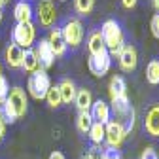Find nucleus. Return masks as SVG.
Returning <instances> with one entry per match:
<instances>
[{
    "mask_svg": "<svg viewBox=\"0 0 159 159\" xmlns=\"http://www.w3.org/2000/svg\"><path fill=\"white\" fill-rule=\"evenodd\" d=\"M101 34H102L106 49H110L108 51L110 57H117L121 48L125 46V36H123V30L119 27V23L116 19H106L101 27Z\"/></svg>",
    "mask_w": 159,
    "mask_h": 159,
    "instance_id": "1",
    "label": "nucleus"
},
{
    "mask_svg": "<svg viewBox=\"0 0 159 159\" xmlns=\"http://www.w3.org/2000/svg\"><path fill=\"white\" fill-rule=\"evenodd\" d=\"M49 87H51V80H49V76H48V72H46L44 68H38L36 72H32V74L29 76L27 89H29L30 97L36 98V101H42V98H46Z\"/></svg>",
    "mask_w": 159,
    "mask_h": 159,
    "instance_id": "2",
    "label": "nucleus"
},
{
    "mask_svg": "<svg viewBox=\"0 0 159 159\" xmlns=\"http://www.w3.org/2000/svg\"><path fill=\"white\" fill-rule=\"evenodd\" d=\"M34 38H36V29H34V23H17L11 30V40L13 44L19 46V48H25V49H30V46L34 44Z\"/></svg>",
    "mask_w": 159,
    "mask_h": 159,
    "instance_id": "3",
    "label": "nucleus"
},
{
    "mask_svg": "<svg viewBox=\"0 0 159 159\" xmlns=\"http://www.w3.org/2000/svg\"><path fill=\"white\" fill-rule=\"evenodd\" d=\"M61 34L65 38V44L70 48H78L84 40V25L80 19H68L61 27Z\"/></svg>",
    "mask_w": 159,
    "mask_h": 159,
    "instance_id": "4",
    "label": "nucleus"
},
{
    "mask_svg": "<svg viewBox=\"0 0 159 159\" xmlns=\"http://www.w3.org/2000/svg\"><path fill=\"white\" fill-rule=\"evenodd\" d=\"M87 66H89V70H91L93 76L102 78V76L110 70V66H112V57H110L108 49L102 51V53H98V55H89Z\"/></svg>",
    "mask_w": 159,
    "mask_h": 159,
    "instance_id": "5",
    "label": "nucleus"
},
{
    "mask_svg": "<svg viewBox=\"0 0 159 159\" xmlns=\"http://www.w3.org/2000/svg\"><path fill=\"white\" fill-rule=\"evenodd\" d=\"M104 140H106L108 148H116V150H119L121 142L125 140L123 129L119 127V123H116L114 119H110V121L104 125Z\"/></svg>",
    "mask_w": 159,
    "mask_h": 159,
    "instance_id": "6",
    "label": "nucleus"
},
{
    "mask_svg": "<svg viewBox=\"0 0 159 159\" xmlns=\"http://www.w3.org/2000/svg\"><path fill=\"white\" fill-rule=\"evenodd\" d=\"M36 15H38V23L44 27H51L57 19V10L51 0H40L36 6Z\"/></svg>",
    "mask_w": 159,
    "mask_h": 159,
    "instance_id": "7",
    "label": "nucleus"
},
{
    "mask_svg": "<svg viewBox=\"0 0 159 159\" xmlns=\"http://www.w3.org/2000/svg\"><path fill=\"white\" fill-rule=\"evenodd\" d=\"M8 102L13 106L17 117H23L27 114V108H29V98H27V93L23 87H13L10 89V95H8Z\"/></svg>",
    "mask_w": 159,
    "mask_h": 159,
    "instance_id": "8",
    "label": "nucleus"
},
{
    "mask_svg": "<svg viewBox=\"0 0 159 159\" xmlns=\"http://www.w3.org/2000/svg\"><path fill=\"white\" fill-rule=\"evenodd\" d=\"M117 59H119V66H121L123 72H133V70H136L138 53H136V48H134V46L125 44V46L121 48V51H119Z\"/></svg>",
    "mask_w": 159,
    "mask_h": 159,
    "instance_id": "9",
    "label": "nucleus"
},
{
    "mask_svg": "<svg viewBox=\"0 0 159 159\" xmlns=\"http://www.w3.org/2000/svg\"><path fill=\"white\" fill-rule=\"evenodd\" d=\"M34 53H36V59H38L40 66H42L44 70L49 68L53 65V61H55V55H53V49H51V46L48 42V38L40 40L38 46H36V49H34Z\"/></svg>",
    "mask_w": 159,
    "mask_h": 159,
    "instance_id": "10",
    "label": "nucleus"
},
{
    "mask_svg": "<svg viewBox=\"0 0 159 159\" xmlns=\"http://www.w3.org/2000/svg\"><path fill=\"white\" fill-rule=\"evenodd\" d=\"M144 129L150 136H159V104H152L144 116Z\"/></svg>",
    "mask_w": 159,
    "mask_h": 159,
    "instance_id": "11",
    "label": "nucleus"
},
{
    "mask_svg": "<svg viewBox=\"0 0 159 159\" xmlns=\"http://www.w3.org/2000/svg\"><path fill=\"white\" fill-rule=\"evenodd\" d=\"M89 114L93 117V121L102 123V125H106L112 119V110H110V106L104 101H93V106H91Z\"/></svg>",
    "mask_w": 159,
    "mask_h": 159,
    "instance_id": "12",
    "label": "nucleus"
},
{
    "mask_svg": "<svg viewBox=\"0 0 159 159\" xmlns=\"http://www.w3.org/2000/svg\"><path fill=\"white\" fill-rule=\"evenodd\" d=\"M13 17L17 23H32V17H34L32 4L27 2V0H19L13 6Z\"/></svg>",
    "mask_w": 159,
    "mask_h": 159,
    "instance_id": "13",
    "label": "nucleus"
},
{
    "mask_svg": "<svg viewBox=\"0 0 159 159\" xmlns=\"http://www.w3.org/2000/svg\"><path fill=\"white\" fill-rule=\"evenodd\" d=\"M48 42H49V46H51V49H53V55L55 57H63L65 53H66V44H65V38H63V34H61V29H51L49 30V36H48Z\"/></svg>",
    "mask_w": 159,
    "mask_h": 159,
    "instance_id": "14",
    "label": "nucleus"
},
{
    "mask_svg": "<svg viewBox=\"0 0 159 159\" xmlns=\"http://www.w3.org/2000/svg\"><path fill=\"white\" fill-rule=\"evenodd\" d=\"M74 104L78 108V112H89L93 106V95L89 89H78L76 91V98H74Z\"/></svg>",
    "mask_w": 159,
    "mask_h": 159,
    "instance_id": "15",
    "label": "nucleus"
},
{
    "mask_svg": "<svg viewBox=\"0 0 159 159\" xmlns=\"http://www.w3.org/2000/svg\"><path fill=\"white\" fill-rule=\"evenodd\" d=\"M108 93H110V101L119 97H125L127 95V84L121 76H114L110 80V85H108Z\"/></svg>",
    "mask_w": 159,
    "mask_h": 159,
    "instance_id": "16",
    "label": "nucleus"
},
{
    "mask_svg": "<svg viewBox=\"0 0 159 159\" xmlns=\"http://www.w3.org/2000/svg\"><path fill=\"white\" fill-rule=\"evenodd\" d=\"M21 61H23V49L11 42L6 48V63H8V66H11V68H21Z\"/></svg>",
    "mask_w": 159,
    "mask_h": 159,
    "instance_id": "17",
    "label": "nucleus"
},
{
    "mask_svg": "<svg viewBox=\"0 0 159 159\" xmlns=\"http://www.w3.org/2000/svg\"><path fill=\"white\" fill-rule=\"evenodd\" d=\"M87 49H89V55H98L106 51V46H104V40H102V34L101 30H95L89 34L87 38Z\"/></svg>",
    "mask_w": 159,
    "mask_h": 159,
    "instance_id": "18",
    "label": "nucleus"
},
{
    "mask_svg": "<svg viewBox=\"0 0 159 159\" xmlns=\"http://www.w3.org/2000/svg\"><path fill=\"white\" fill-rule=\"evenodd\" d=\"M59 91H61V98H63V102L65 104H70L74 102V98H76V85L70 78H65L61 84H59Z\"/></svg>",
    "mask_w": 159,
    "mask_h": 159,
    "instance_id": "19",
    "label": "nucleus"
},
{
    "mask_svg": "<svg viewBox=\"0 0 159 159\" xmlns=\"http://www.w3.org/2000/svg\"><path fill=\"white\" fill-rule=\"evenodd\" d=\"M21 68L25 72H36L40 68V63H38V59H36V53L34 49H25L23 51V61H21Z\"/></svg>",
    "mask_w": 159,
    "mask_h": 159,
    "instance_id": "20",
    "label": "nucleus"
},
{
    "mask_svg": "<svg viewBox=\"0 0 159 159\" xmlns=\"http://www.w3.org/2000/svg\"><path fill=\"white\" fill-rule=\"evenodd\" d=\"M91 125H93L91 114L89 112H80L78 117H76V127H78V131L82 133V134H87L89 129H91Z\"/></svg>",
    "mask_w": 159,
    "mask_h": 159,
    "instance_id": "21",
    "label": "nucleus"
},
{
    "mask_svg": "<svg viewBox=\"0 0 159 159\" xmlns=\"http://www.w3.org/2000/svg\"><path fill=\"white\" fill-rule=\"evenodd\" d=\"M46 101H48L49 108H59V106L63 104V98H61V91H59V85H51V87L48 89Z\"/></svg>",
    "mask_w": 159,
    "mask_h": 159,
    "instance_id": "22",
    "label": "nucleus"
},
{
    "mask_svg": "<svg viewBox=\"0 0 159 159\" xmlns=\"http://www.w3.org/2000/svg\"><path fill=\"white\" fill-rule=\"evenodd\" d=\"M146 80H148V84L152 85H157L159 84V61H150L148 66H146Z\"/></svg>",
    "mask_w": 159,
    "mask_h": 159,
    "instance_id": "23",
    "label": "nucleus"
},
{
    "mask_svg": "<svg viewBox=\"0 0 159 159\" xmlns=\"http://www.w3.org/2000/svg\"><path fill=\"white\" fill-rule=\"evenodd\" d=\"M87 134H89V138H91L93 144H101V142H104V125L93 121V125H91V129H89Z\"/></svg>",
    "mask_w": 159,
    "mask_h": 159,
    "instance_id": "24",
    "label": "nucleus"
},
{
    "mask_svg": "<svg viewBox=\"0 0 159 159\" xmlns=\"http://www.w3.org/2000/svg\"><path fill=\"white\" fill-rule=\"evenodd\" d=\"M0 116H2V119H4L6 123H10V125L15 123L17 119H19L17 114H15V110H13V106L8 102V98H6V102H4V104H0Z\"/></svg>",
    "mask_w": 159,
    "mask_h": 159,
    "instance_id": "25",
    "label": "nucleus"
},
{
    "mask_svg": "<svg viewBox=\"0 0 159 159\" xmlns=\"http://www.w3.org/2000/svg\"><path fill=\"white\" fill-rule=\"evenodd\" d=\"M95 8V0H74V10L80 15H89Z\"/></svg>",
    "mask_w": 159,
    "mask_h": 159,
    "instance_id": "26",
    "label": "nucleus"
},
{
    "mask_svg": "<svg viewBox=\"0 0 159 159\" xmlns=\"http://www.w3.org/2000/svg\"><path fill=\"white\" fill-rule=\"evenodd\" d=\"M8 95H10V84H8V80L4 76H0V104L6 102Z\"/></svg>",
    "mask_w": 159,
    "mask_h": 159,
    "instance_id": "27",
    "label": "nucleus"
},
{
    "mask_svg": "<svg viewBox=\"0 0 159 159\" xmlns=\"http://www.w3.org/2000/svg\"><path fill=\"white\" fill-rule=\"evenodd\" d=\"M98 159H121V152L116 148H106V150H102Z\"/></svg>",
    "mask_w": 159,
    "mask_h": 159,
    "instance_id": "28",
    "label": "nucleus"
},
{
    "mask_svg": "<svg viewBox=\"0 0 159 159\" xmlns=\"http://www.w3.org/2000/svg\"><path fill=\"white\" fill-rule=\"evenodd\" d=\"M150 29H152V34H153V38H157V40H159V13H155V15L152 17Z\"/></svg>",
    "mask_w": 159,
    "mask_h": 159,
    "instance_id": "29",
    "label": "nucleus"
},
{
    "mask_svg": "<svg viewBox=\"0 0 159 159\" xmlns=\"http://www.w3.org/2000/svg\"><path fill=\"white\" fill-rule=\"evenodd\" d=\"M140 159H159V157H157V152L153 148H146V150H142Z\"/></svg>",
    "mask_w": 159,
    "mask_h": 159,
    "instance_id": "30",
    "label": "nucleus"
},
{
    "mask_svg": "<svg viewBox=\"0 0 159 159\" xmlns=\"http://www.w3.org/2000/svg\"><path fill=\"white\" fill-rule=\"evenodd\" d=\"M82 159H98V155H97V148H91L87 153H84Z\"/></svg>",
    "mask_w": 159,
    "mask_h": 159,
    "instance_id": "31",
    "label": "nucleus"
},
{
    "mask_svg": "<svg viewBox=\"0 0 159 159\" xmlns=\"http://www.w3.org/2000/svg\"><path fill=\"white\" fill-rule=\"evenodd\" d=\"M136 2H138V0H121L123 8H127V10H133V8L136 6Z\"/></svg>",
    "mask_w": 159,
    "mask_h": 159,
    "instance_id": "32",
    "label": "nucleus"
},
{
    "mask_svg": "<svg viewBox=\"0 0 159 159\" xmlns=\"http://www.w3.org/2000/svg\"><path fill=\"white\" fill-rule=\"evenodd\" d=\"M4 134H6V121L2 119V116H0V140L4 138Z\"/></svg>",
    "mask_w": 159,
    "mask_h": 159,
    "instance_id": "33",
    "label": "nucleus"
},
{
    "mask_svg": "<svg viewBox=\"0 0 159 159\" xmlns=\"http://www.w3.org/2000/svg\"><path fill=\"white\" fill-rule=\"evenodd\" d=\"M49 159H66V157H65V153H63V152H57V150H55V152H51V153H49Z\"/></svg>",
    "mask_w": 159,
    "mask_h": 159,
    "instance_id": "34",
    "label": "nucleus"
},
{
    "mask_svg": "<svg viewBox=\"0 0 159 159\" xmlns=\"http://www.w3.org/2000/svg\"><path fill=\"white\" fill-rule=\"evenodd\" d=\"M152 4H153V8H155V11L159 13V0H152Z\"/></svg>",
    "mask_w": 159,
    "mask_h": 159,
    "instance_id": "35",
    "label": "nucleus"
},
{
    "mask_svg": "<svg viewBox=\"0 0 159 159\" xmlns=\"http://www.w3.org/2000/svg\"><path fill=\"white\" fill-rule=\"evenodd\" d=\"M6 4H10V0H0V6H6Z\"/></svg>",
    "mask_w": 159,
    "mask_h": 159,
    "instance_id": "36",
    "label": "nucleus"
},
{
    "mask_svg": "<svg viewBox=\"0 0 159 159\" xmlns=\"http://www.w3.org/2000/svg\"><path fill=\"white\" fill-rule=\"evenodd\" d=\"M0 21H2V6H0Z\"/></svg>",
    "mask_w": 159,
    "mask_h": 159,
    "instance_id": "37",
    "label": "nucleus"
},
{
    "mask_svg": "<svg viewBox=\"0 0 159 159\" xmlns=\"http://www.w3.org/2000/svg\"><path fill=\"white\" fill-rule=\"evenodd\" d=\"M0 76H2V65H0Z\"/></svg>",
    "mask_w": 159,
    "mask_h": 159,
    "instance_id": "38",
    "label": "nucleus"
},
{
    "mask_svg": "<svg viewBox=\"0 0 159 159\" xmlns=\"http://www.w3.org/2000/svg\"><path fill=\"white\" fill-rule=\"evenodd\" d=\"M61 2H66V0H61Z\"/></svg>",
    "mask_w": 159,
    "mask_h": 159,
    "instance_id": "39",
    "label": "nucleus"
}]
</instances>
